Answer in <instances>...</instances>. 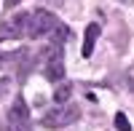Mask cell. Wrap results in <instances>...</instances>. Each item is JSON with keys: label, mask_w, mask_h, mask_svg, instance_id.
<instances>
[{"label": "cell", "mask_w": 134, "mask_h": 131, "mask_svg": "<svg viewBox=\"0 0 134 131\" xmlns=\"http://www.w3.org/2000/svg\"><path fill=\"white\" fill-rule=\"evenodd\" d=\"M3 131H30V110H27V102L21 96H16L11 110L5 112Z\"/></svg>", "instance_id": "1"}, {"label": "cell", "mask_w": 134, "mask_h": 131, "mask_svg": "<svg viewBox=\"0 0 134 131\" xmlns=\"http://www.w3.org/2000/svg\"><path fill=\"white\" fill-rule=\"evenodd\" d=\"M57 27H59V19L54 16L51 11L38 8L35 14H30V29H27V35L30 38H43V35H51Z\"/></svg>", "instance_id": "2"}, {"label": "cell", "mask_w": 134, "mask_h": 131, "mask_svg": "<svg viewBox=\"0 0 134 131\" xmlns=\"http://www.w3.org/2000/svg\"><path fill=\"white\" fill-rule=\"evenodd\" d=\"M78 118H81V110H78L75 104H64V107H57V110L43 115V126L46 128H62V126L75 123Z\"/></svg>", "instance_id": "3"}, {"label": "cell", "mask_w": 134, "mask_h": 131, "mask_svg": "<svg viewBox=\"0 0 134 131\" xmlns=\"http://www.w3.org/2000/svg\"><path fill=\"white\" fill-rule=\"evenodd\" d=\"M27 29H30V14H16L11 21L0 24V40H5V38H21V35H27Z\"/></svg>", "instance_id": "4"}, {"label": "cell", "mask_w": 134, "mask_h": 131, "mask_svg": "<svg viewBox=\"0 0 134 131\" xmlns=\"http://www.w3.org/2000/svg\"><path fill=\"white\" fill-rule=\"evenodd\" d=\"M46 78L48 80H62L64 78V59H62V48H54L51 46V56L46 62Z\"/></svg>", "instance_id": "5"}, {"label": "cell", "mask_w": 134, "mask_h": 131, "mask_svg": "<svg viewBox=\"0 0 134 131\" xmlns=\"http://www.w3.org/2000/svg\"><path fill=\"white\" fill-rule=\"evenodd\" d=\"M99 32H102V29H99V24H88V27H86V35H83V48H81V53H83L86 59L94 53V43H97V38H99Z\"/></svg>", "instance_id": "6"}, {"label": "cell", "mask_w": 134, "mask_h": 131, "mask_svg": "<svg viewBox=\"0 0 134 131\" xmlns=\"http://www.w3.org/2000/svg\"><path fill=\"white\" fill-rule=\"evenodd\" d=\"M70 94H72V86L64 83V86H59V88L54 91V102H57V104H64L67 99H70Z\"/></svg>", "instance_id": "7"}, {"label": "cell", "mask_w": 134, "mask_h": 131, "mask_svg": "<svg viewBox=\"0 0 134 131\" xmlns=\"http://www.w3.org/2000/svg\"><path fill=\"white\" fill-rule=\"evenodd\" d=\"M115 128H118V131H131V123H129V118H126L124 112L115 115Z\"/></svg>", "instance_id": "8"}, {"label": "cell", "mask_w": 134, "mask_h": 131, "mask_svg": "<svg viewBox=\"0 0 134 131\" xmlns=\"http://www.w3.org/2000/svg\"><path fill=\"white\" fill-rule=\"evenodd\" d=\"M8 86H11V83H8V80H5V78H3V80H0V99H3V94H5V91H8Z\"/></svg>", "instance_id": "9"}, {"label": "cell", "mask_w": 134, "mask_h": 131, "mask_svg": "<svg viewBox=\"0 0 134 131\" xmlns=\"http://www.w3.org/2000/svg\"><path fill=\"white\" fill-rule=\"evenodd\" d=\"M19 3H21V0H5V5H8V8H14V5H19Z\"/></svg>", "instance_id": "10"}]
</instances>
